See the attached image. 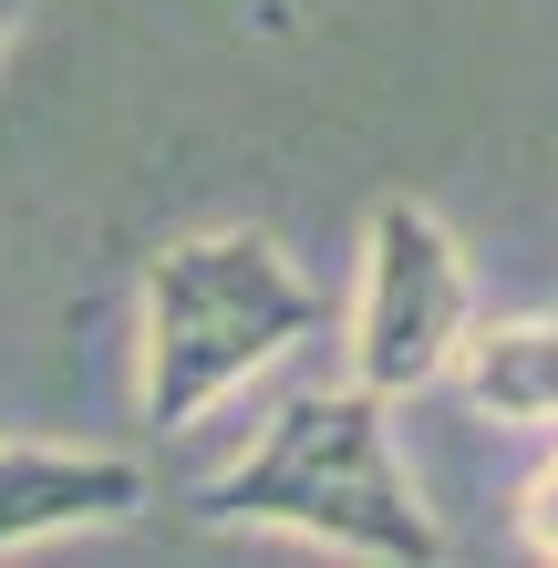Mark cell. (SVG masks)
<instances>
[{"label":"cell","mask_w":558,"mask_h":568,"mask_svg":"<svg viewBox=\"0 0 558 568\" xmlns=\"http://www.w3.org/2000/svg\"><path fill=\"white\" fill-rule=\"evenodd\" d=\"M196 517L207 527H290V538L393 558V568L445 558V527L424 507L404 445H393V404L373 383H352V373L290 393L258 424V445L217 486H196Z\"/></svg>","instance_id":"6da1fadb"},{"label":"cell","mask_w":558,"mask_h":568,"mask_svg":"<svg viewBox=\"0 0 558 568\" xmlns=\"http://www.w3.org/2000/svg\"><path fill=\"white\" fill-rule=\"evenodd\" d=\"M332 331V300L270 227H196L166 239L135 280V393L155 434L207 424L248 373Z\"/></svg>","instance_id":"7a4b0ae2"},{"label":"cell","mask_w":558,"mask_h":568,"mask_svg":"<svg viewBox=\"0 0 558 568\" xmlns=\"http://www.w3.org/2000/svg\"><path fill=\"white\" fill-rule=\"evenodd\" d=\"M476 331V280L455 227L424 196H383L363 227V280H352V383H373L383 404L435 393Z\"/></svg>","instance_id":"3957f363"},{"label":"cell","mask_w":558,"mask_h":568,"mask_svg":"<svg viewBox=\"0 0 558 568\" xmlns=\"http://www.w3.org/2000/svg\"><path fill=\"white\" fill-rule=\"evenodd\" d=\"M155 496V476L135 455L104 445H11L0 434V548H42V538H83L114 527Z\"/></svg>","instance_id":"277c9868"},{"label":"cell","mask_w":558,"mask_h":568,"mask_svg":"<svg viewBox=\"0 0 558 568\" xmlns=\"http://www.w3.org/2000/svg\"><path fill=\"white\" fill-rule=\"evenodd\" d=\"M455 393H466V414L486 424H538L558 434V311H507V321H486L466 331V352H455Z\"/></svg>","instance_id":"5b68a950"},{"label":"cell","mask_w":558,"mask_h":568,"mask_svg":"<svg viewBox=\"0 0 558 568\" xmlns=\"http://www.w3.org/2000/svg\"><path fill=\"white\" fill-rule=\"evenodd\" d=\"M517 548L558 558V434H548V455L528 465V486H517Z\"/></svg>","instance_id":"8992f818"},{"label":"cell","mask_w":558,"mask_h":568,"mask_svg":"<svg viewBox=\"0 0 558 568\" xmlns=\"http://www.w3.org/2000/svg\"><path fill=\"white\" fill-rule=\"evenodd\" d=\"M21 11H31V0H0V42H11V31H21Z\"/></svg>","instance_id":"52a82bcc"}]
</instances>
